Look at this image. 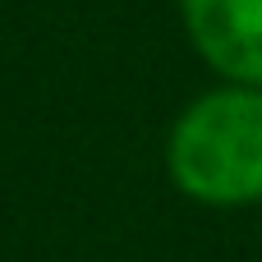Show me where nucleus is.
I'll return each instance as SVG.
<instances>
[{"label": "nucleus", "instance_id": "obj_1", "mask_svg": "<svg viewBox=\"0 0 262 262\" xmlns=\"http://www.w3.org/2000/svg\"><path fill=\"white\" fill-rule=\"evenodd\" d=\"M170 180L212 207L262 198V88H221L198 97L166 147Z\"/></svg>", "mask_w": 262, "mask_h": 262}, {"label": "nucleus", "instance_id": "obj_2", "mask_svg": "<svg viewBox=\"0 0 262 262\" xmlns=\"http://www.w3.org/2000/svg\"><path fill=\"white\" fill-rule=\"evenodd\" d=\"M180 9L212 69L239 88H262V0H180Z\"/></svg>", "mask_w": 262, "mask_h": 262}]
</instances>
